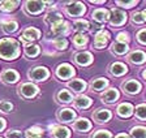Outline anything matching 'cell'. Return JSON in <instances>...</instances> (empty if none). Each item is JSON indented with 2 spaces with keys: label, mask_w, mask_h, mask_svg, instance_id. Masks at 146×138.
I'll return each instance as SVG.
<instances>
[{
  "label": "cell",
  "mask_w": 146,
  "mask_h": 138,
  "mask_svg": "<svg viewBox=\"0 0 146 138\" xmlns=\"http://www.w3.org/2000/svg\"><path fill=\"white\" fill-rule=\"evenodd\" d=\"M20 55V44L13 38L0 39V57L4 60H13Z\"/></svg>",
  "instance_id": "obj_1"
},
{
  "label": "cell",
  "mask_w": 146,
  "mask_h": 138,
  "mask_svg": "<svg viewBox=\"0 0 146 138\" xmlns=\"http://www.w3.org/2000/svg\"><path fill=\"white\" fill-rule=\"evenodd\" d=\"M65 11L69 16H73V17H78V16H82L85 13L86 8L85 4L80 3V1H74V3H69L65 7Z\"/></svg>",
  "instance_id": "obj_2"
},
{
  "label": "cell",
  "mask_w": 146,
  "mask_h": 138,
  "mask_svg": "<svg viewBox=\"0 0 146 138\" xmlns=\"http://www.w3.org/2000/svg\"><path fill=\"white\" fill-rule=\"evenodd\" d=\"M125 21H127V15H125V12H123V11H120V9H115V8L111 11V13H110V22H111V25H113V26H120V25H123Z\"/></svg>",
  "instance_id": "obj_3"
},
{
  "label": "cell",
  "mask_w": 146,
  "mask_h": 138,
  "mask_svg": "<svg viewBox=\"0 0 146 138\" xmlns=\"http://www.w3.org/2000/svg\"><path fill=\"white\" fill-rule=\"evenodd\" d=\"M48 76L50 73L44 67H35L29 72V77L34 81H44Z\"/></svg>",
  "instance_id": "obj_4"
},
{
  "label": "cell",
  "mask_w": 146,
  "mask_h": 138,
  "mask_svg": "<svg viewBox=\"0 0 146 138\" xmlns=\"http://www.w3.org/2000/svg\"><path fill=\"white\" fill-rule=\"evenodd\" d=\"M38 87L35 85H33L31 82H27V83H24V85L20 86V92H21V95L24 98H34V96L38 94Z\"/></svg>",
  "instance_id": "obj_5"
},
{
  "label": "cell",
  "mask_w": 146,
  "mask_h": 138,
  "mask_svg": "<svg viewBox=\"0 0 146 138\" xmlns=\"http://www.w3.org/2000/svg\"><path fill=\"white\" fill-rule=\"evenodd\" d=\"M73 74H74V69L69 64H60L56 69V76L61 80H68V78L73 77Z\"/></svg>",
  "instance_id": "obj_6"
},
{
  "label": "cell",
  "mask_w": 146,
  "mask_h": 138,
  "mask_svg": "<svg viewBox=\"0 0 146 138\" xmlns=\"http://www.w3.org/2000/svg\"><path fill=\"white\" fill-rule=\"evenodd\" d=\"M46 3L44 1H26L25 3V9H26L27 13L30 15H38L40 13L43 9H44Z\"/></svg>",
  "instance_id": "obj_7"
},
{
  "label": "cell",
  "mask_w": 146,
  "mask_h": 138,
  "mask_svg": "<svg viewBox=\"0 0 146 138\" xmlns=\"http://www.w3.org/2000/svg\"><path fill=\"white\" fill-rule=\"evenodd\" d=\"M110 38V34L104 30H100L95 34V39H94V47L95 48H103L107 44Z\"/></svg>",
  "instance_id": "obj_8"
},
{
  "label": "cell",
  "mask_w": 146,
  "mask_h": 138,
  "mask_svg": "<svg viewBox=\"0 0 146 138\" xmlns=\"http://www.w3.org/2000/svg\"><path fill=\"white\" fill-rule=\"evenodd\" d=\"M58 117L61 123H72L73 120L76 119V112L70 108H63L59 111Z\"/></svg>",
  "instance_id": "obj_9"
},
{
  "label": "cell",
  "mask_w": 146,
  "mask_h": 138,
  "mask_svg": "<svg viewBox=\"0 0 146 138\" xmlns=\"http://www.w3.org/2000/svg\"><path fill=\"white\" fill-rule=\"evenodd\" d=\"M40 37V33L38 29L35 28H27L24 30V33H22L21 35V40H24V42H31V40H35L38 39V38Z\"/></svg>",
  "instance_id": "obj_10"
},
{
  "label": "cell",
  "mask_w": 146,
  "mask_h": 138,
  "mask_svg": "<svg viewBox=\"0 0 146 138\" xmlns=\"http://www.w3.org/2000/svg\"><path fill=\"white\" fill-rule=\"evenodd\" d=\"M123 89H124V91L127 92V94H137V92H140L141 90V83L137 82V81L134 80H129L127 81V82L123 83Z\"/></svg>",
  "instance_id": "obj_11"
},
{
  "label": "cell",
  "mask_w": 146,
  "mask_h": 138,
  "mask_svg": "<svg viewBox=\"0 0 146 138\" xmlns=\"http://www.w3.org/2000/svg\"><path fill=\"white\" fill-rule=\"evenodd\" d=\"M74 60H76L77 64L86 67V65H90L91 63H93V56H91V53L88 52V51H82V52H78L74 56Z\"/></svg>",
  "instance_id": "obj_12"
},
{
  "label": "cell",
  "mask_w": 146,
  "mask_h": 138,
  "mask_svg": "<svg viewBox=\"0 0 146 138\" xmlns=\"http://www.w3.org/2000/svg\"><path fill=\"white\" fill-rule=\"evenodd\" d=\"M93 117L97 123L99 124H103V123H107L110 119H111V112L108 110H103V108H100V110L95 111V114H93Z\"/></svg>",
  "instance_id": "obj_13"
},
{
  "label": "cell",
  "mask_w": 146,
  "mask_h": 138,
  "mask_svg": "<svg viewBox=\"0 0 146 138\" xmlns=\"http://www.w3.org/2000/svg\"><path fill=\"white\" fill-rule=\"evenodd\" d=\"M18 73L16 71H13V69H7V71H4L3 73H1V80H3V82L5 83H15L18 81Z\"/></svg>",
  "instance_id": "obj_14"
},
{
  "label": "cell",
  "mask_w": 146,
  "mask_h": 138,
  "mask_svg": "<svg viewBox=\"0 0 146 138\" xmlns=\"http://www.w3.org/2000/svg\"><path fill=\"white\" fill-rule=\"evenodd\" d=\"M119 91L115 89V87H111V89H108L107 91H104V94L102 95V100L104 102V103H113L115 100H117L119 99Z\"/></svg>",
  "instance_id": "obj_15"
},
{
  "label": "cell",
  "mask_w": 146,
  "mask_h": 138,
  "mask_svg": "<svg viewBox=\"0 0 146 138\" xmlns=\"http://www.w3.org/2000/svg\"><path fill=\"white\" fill-rule=\"evenodd\" d=\"M73 129L77 130V132H88L91 129V123L88 119H78L76 123L73 124Z\"/></svg>",
  "instance_id": "obj_16"
},
{
  "label": "cell",
  "mask_w": 146,
  "mask_h": 138,
  "mask_svg": "<svg viewBox=\"0 0 146 138\" xmlns=\"http://www.w3.org/2000/svg\"><path fill=\"white\" fill-rule=\"evenodd\" d=\"M52 129V135L54 138H69L70 137V132L68 128L64 126H51Z\"/></svg>",
  "instance_id": "obj_17"
},
{
  "label": "cell",
  "mask_w": 146,
  "mask_h": 138,
  "mask_svg": "<svg viewBox=\"0 0 146 138\" xmlns=\"http://www.w3.org/2000/svg\"><path fill=\"white\" fill-rule=\"evenodd\" d=\"M110 72H111V74L112 76H123V74H125L128 72V67L125 64H123V63H113L112 65H111V69H110Z\"/></svg>",
  "instance_id": "obj_18"
},
{
  "label": "cell",
  "mask_w": 146,
  "mask_h": 138,
  "mask_svg": "<svg viewBox=\"0 0 146 138\" xmlns=\"http://www.w3.org/2000/svg\"><path fill=\"white\" fill-rule=\"evenodd\" d=\"M133 114V106L129 104V103H121V104L117 107V115L120 117H129Z\"/></svg>",
  "instance_id": "obj_19"
},
{
  "label": "cell",
  "mask_w": 146,
  "mask_h": 138,
  "mask_svg": "<svg viewBox=\"0 0 146 138\" xmlns=\"http://www.w3.org/2000/svg\"><path fill=\"white\" fill-rule=\"evenodd\" d=\"M93 18L97 22H106L107 20H110V13L104 8H99L93 12Z\"/></svg>",
  "instance_id": "obj_20"
},
{
  "label": "cell",
  "mask_w": 146,
  "mask_h": 138,
  "mask_svg": "<svg viewBox=\"0 0 146 138\" xmlns=\"http://www.w3.org/2000/svg\"><path fill=\"white\" fill-rule=\"evenodd\" d=\"M68 26H69V25H68L67 22H64V21L56 22V24L51 25L52 33H54L55 35H63V34H65L68 31V29H69Z\"/></svg>",
  "instance_id": "obj_21"
},
{
  "label": "cell",
  "mask_w": 146,
  "mask_h": 138,
  "mask_svg": "<svg viewBox=\"0 0 146 138\" xmlns=\"http://www.w3.org/2000/svg\"><path fill=\"white\" fill-rule=\"evenodd\" d=\"M44 21L50 25H54V24H56V22L63 21V16H61V13H59L58 11H51V12H48L46 15Z\"/></svg>",
  "instance_id": "obj_22"
},
{
  "label": "cell",
  "mask_w": 146,
  "mask_h": 138,
  "mask_svg": "<svg viewBox=\"0 0 146 138\" xmlns=\"http://www.w3.org/2000/svg\"><path fill=\"white\" fill-rule=\"evenodd\" d=\"M128 59L133 64H142L146 60V53L142 52V51H133L131 55L128 56Z\"/></svg>",
  "instance_id": "obj_23"
},
{
  "label": "cell",
  "mask_w": 146,
  "mask_h": 138,
  "mask_svg": "<svg viewBox=\"0 0 146 138\" xmlns=\"http://www.w3.org/2000/svg\"><path fill=\"white\" fill-rule=\"evenodd\" d=\"M74 106L80 110H85V108H89L91 106V99L89 96H85V95H80L76 98L74 100Z\"/></svg>",
  "instance_id": "obj_24"
},
{
  "label": "cell",
  "mask_w": 146,
  "mask_h": 138,
  "mask_svg": "<svg viewBox=\"0 0 146 138\" xmlns=\"http://www.w3.org/2000/svg\"><path fill=\"white\" fill-rule=\"evenodd\" d=\"M128 50H129V47H128L127 43L116 42L111 46V51H112L113 53H116V55H124V53L128 52Z\"/></svg>",
  "instance_id": "obj_25"
},
{
  "label": "cell",
  "mask_w": 146,
  "mask_h": 138,
  "mask_svg": "<svg viewBox=\"0 0 146 138\" xmlns=\"http://www.w3.org/2000/svg\"><path fill=\"white\" fill-rule=\"evenodd\" d=\"M68 86H69L73 91H76V92H81V91H84V90L86 89L85 81L80 80V78H77V80H72L69 83H68Z\"/></svg>",
  "instance_id": "obj_26"
},
{
  "label": "cell",
  "mask_w": 146,
  "mask_h": 138,
  "mask_svg": "<svg viewBox=\"0 0 146 138\" xmlns=\"http://www.w3.org/2000/svg\"><path fill=\"white\" fill-rule=\"evenodd\" d=\"M25 134H26V138H39L43 134V129L38 125L31 126L25 132Z\"/></svg>",
  "instance_id": "obj_27"
},
{
  "label": "cell",
  "mask_w": 146,
  "mask_h": 138,
  "mask_svg": "<svg viewBox=\"0 0 146 138\" xmlns=\"http://www.w3.org/2000/svg\"><path fill=\"white\" fill-rule=\"evenodd\" d=\"M107 85H108V81H107L106 78H97V80H94L91 82L90 87L93 91H100V90H103Z\"/></svg>",
  "instance_id": "obj_28"
},
{
  "label": "cell",
  "mask_w": 146,
  "mask_h": 138,
  "mask_svg": "<svg viewBox=\"0 0 146 138\" xmlns=\"http://www.w3.org/2000/svg\"><path fill=\"white\" fill-rule=\"evenodd\" d=\"M132 138H146V128L145 126H134L131 130Z\"/></svg>",
  "instance_id": "obj_29"
},
{
  "label": "cell",
  "mask_w": 146,
  "mask_h": 138,
  "mask_svg": "<svg viewBox=\"0 0 146 138\" xmlns=\"http://www.w3.org/2000/svg\"><path fill=\"white\" fill-rule=\"evenodd\" d=\"M20 4V1H1L0 3V9L4 12H12L17 8V5Z\"/></svg>",
  "instance_id": "obj_30"
},
{
  "label": "cell",
  "mask_w": 146,
  "mask_h": 138,
  "mask_svg": "<svg viewBox=\"0 0 146 138\" xmlns=\"http://www.w3.org/2000/svg\"><path fill=\"white\" fill-rule=\"evenodd\" d=\"M25 53L29 57H35L39 53V46H36V44H26L25 46Z\"/></svg>",
  "instance_id": "obj_31"
},
{
  "label": "cell",
  "mask_w": 146,
  "mask_h": 138,
  "mask_svg": "<svg viewBox=\"0 0 146 138\" xmlns=\"http://www.w3.org/2000/svg\"><path fill=\"white\" fill-rule=\"evenodd\" d=\"M58 99L61 103H70L73 100V96L68 90H60L58 94Z\"/></svg>",
  "instance_id": "obj_32"
},
{
  "label": "cell",
  "mask_w": 146,
  "mask_h": 138,
  "mask_svg": "<svg viewBox=\"0 0 146 138\" xmlns=\"http://www.w3.org/2000/svg\"><path fill=\"white\" fill-rule=\"evenodd\" d=\"M18 25L16 21H7V22H3V30L4 33H15L17 30Z\"/></svg>",
  "instance_id": "obj_33"
},
{
  "label": "cell",
  "mask_w": 146,
  "mask_h": 138,
  "mask_svg": "<svg viewBox=\"0 0 146 138\" xmlns=\"http://www.w3.org/2000/svg\"><path fill=\"white\" fill-rule=\"evenodd\" d=\"M73 43H74L76 47H82L88 43V38H86L84 34H76V35L73 37Z\"/></svg>",
  "instance_id": "obj_34"
},
{
  "label": "cell",
  "mask_w": 146,
  "mask_h": 138,
  "mask_svg": "<svg viewBox=\"0 0 146 138\" xmlns=\"http://www.w3.org/2000/svg\"><path fill=\"white\" fill-rule=\"evenodd\" d=\"M90 28L89 26V22L86 21V20H77L76 22H74V29H76L77 31H86L88 29Z\"/></svg>",
  "instance_id": "obj_35"
},
{
  "label": "cell",
  "mask_w": 146,
  "mask_h": 138,
  "mask_svg": "<svg viewBox=\"0 0 146 138\" xmlns=\"http://www.w3.org/2000/svg\"><path fill=\"white\" fill-rule=\"evenodd\" d=\"M136 116L140 120H146V104H140L136 108Z\"/></svg>",
  "instance_id": "obj_36"
},
{
  "label": "cell",
  "mask_w": 146,
  "mask_h": 138,
  "mask_svg": "<svg viewBox=\"0 0 146 138\" xmlns=\"http://www.w3.org/2000/svg\"><path fill=\"white\" fill-rule=\"evenodd\" d=\"M132 21H133V24L140 25V24H143L146 20H145V17H143L142 12H136V13H133V16H132Z\"/></svg>",
  "instance_id": "obj_37"
},
{
  "label": "cell",
  "mask_w": 146,
  "mask_h": 138,
  "mask_svg": "<svg viewBox=\"0 0 146 138\" xmlns=\"http://www.w3.org/2000/svg\"><path fill=\"white\" fill-rule=\"evenodd\" d=\"M12 110H13V104L11 102H7V100L0 102V111H1V112L8 114V112H11Z\"/></svg>",
  "instance_id": "obj_38"
},
{
  "label": "cell",
  "mask_w": 146,
  "mask_h": 138,
  "mask_svg": "<svg viewBox=\"0 0 146 138\" xmlns=\"http://www.w3.org/2000/svg\"><path fill=\"white\" fill-rule=\"evenodd\" d=\"M54 44L58 50H65L68 47V40L64 39V38H59V39H56L54 42Z\"/></svg>",
  "instance_id": "obj_39"
},
{
  "label": "cell",
  "mask_w": 146,
  "mask_h": 138,
  "mask_svg": "<svg viewBox=\"0 0 146 138\" xmlns=\"http://www.w3.org/2000/svg\"><path fill=\"white\" fill-rule=\"evenodd\" d=\"M91 138H112V134H111L108 130H102V129H100V130L95 132Z\"/></svg>",
  "instance_id": "obj_40"
},
{
  "label": "cell",
  "mask_w": 146,
  "mask_h": 138,
  "mask_svg": "<svg viewBox=\"0 0 146 138\" xmlns=\"http://www.w3.org/2000/svg\"><path fill=\"white\" fill-rule=\"evenodd\" d=\"M7 138H24V135H22V133L20 132V130H8L5 134Z\"/></svg>",
  "instance_id": "obj_41"
},
{
  "label": "cell",
  "mask_w": 146,
  "mask_h": 138,
  "mask_svg": "<svg viewBox=\"0 0 146 138\" xmlns=\"http://www.w3.org/2000/svg\"><path fill=\"white\" fill-rule=\"evenodd\" d=\"M137 39L138 42L142 43V44H146V29H142L137 33Z\"/></svg>",
  "instance_id": "obj_42"
},
{
  "label": "cell",
  "mask_w": 146,
  "mask_h": 138,
  "mask_svg": "<svg viewBox=\"0 0 146 138\" xmlns=\"http://www.w3.org/2000/svg\"><path fill=\"white\" fill-rule=\"evenodd\" d=\"M117 42L120 43H127L129 42V35H128V33H125V31H121V33L117 34Z\"/></svg>",
  "instance_id": "obj_43"
},
{
  "label": "cell",
  "mask_w": 146,
  "mask_h": 138,
  "mask_svg": "<svg viewBox=\"0 0 146 138\" xmlns=\"http://www.w3.org/2000/svg\"><path fill=\"white\" fill-rule=\"evenodd\" d=\"M116 4L117 5H121V7H124V8H132V7H134L137 4V1H116Z\"/></svg>",
  "instance_id": "obj_44"
},
{
  "label": "cell",
  "mask_w": 146,
  "mask_h": 138,
  "mask_svg": "<svg viewBox=\"0 0 146 138\" xmlns=\"http://www.w3.org/2000/svg\"><path fill=\"white\" fill-rule=\"evenodd\" d=\"M4 128H5V120L0 117V132H1Z\"/></svg>",
  "instance_id": "obj_45"
},
{
  "label": "cell",
  "mask_w": 146,
  "mask_h": 138,
  "mask_svg": "<svg viewBox=\"0 0 146 138\" xmlns=\"http://www.w3.org/2000/svg\"><path fill=\"white\" fill-rule=\"evenodd\" d=\"M115 138H131L128 134H125V133H120V134H117Z\"/></svg>",
  "instance_id": "obj_46"
},
{
  "label": "cell",
  "mask_w": 146,
  "mask_h": 138,
  "mask_svg": "<svg viewBox=\"0 0 146 138\" xmlns=\"http://www.w3.org/2000/svg\"><path fill=\"white\" fill-rule=\"evenodd\" d=\"M142 76H143V78H145V80H146V69H145V71H143V73H142Z\"/></svg>",
  "instance_id": "obj_47"
},
{
  "label": "cell",
  "mask_w": 146,
  "mask_h": 138,
  "mask_svg": "<svg viewBox=\"0 0 146 138\" xmlns=\"http://www.w3.org/2000/svg\"><path fill=\"white\" fill-rule=\"evenodd\" d=\"M142 13H143V17H145V20H146V9H145V11H143V12H142Z\"/></svg>",
  "instance_id": "obj_48"
},
{
  "label": "cell",
  "mask_w": 146,
  "mask_h": 138,
  "mask_svg": "<svg viewBox=\"0 0 146 138\" xmlns=\"http://www.w3.org/2000/svg\"><path fill=\"white\" fill-rule=\"evenodd\" d=\"M39 138H42V137H39Z\"/></svg>",
  "instance_id": "obj_49"
},
{
  "label": "cell",
  "mask_w": 146,
  "mask_h": 138,
  "mask_svg": "<svg viewBox=\"0 0 146 138\" xmlns=\"http://www.w3.org/2000/svg\"><path fill=\"white\" fill-rule=\"evenodd\" d=\"M0 138H1V137H0Z\"/></svg>",
  "instance_id": "obj_50"
}]
</instances>
